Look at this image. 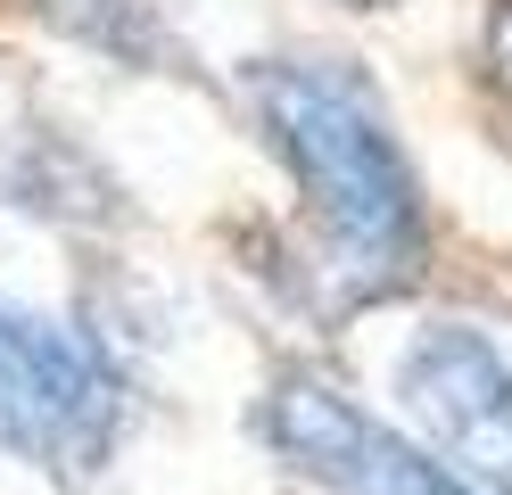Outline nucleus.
<instances>
[{
  "instance_id": "obj_5",
  "label": "nucleus",
  "mask_w": 512,
  "mask_h": 495,
  "mask_svg": "<svg viewBox=\"0 0 512 495\" xmlns=\"http://www.w3.org/2000/svg\"><path fill=\"white\" fill-rule=\"evenodd\" d=\"M58 17H67L91 50H116V58H149L157 50V25L141 0H50Z\"/></svg>"
},
{
  "instance_id": "obj_1",
  "label": "nucleus",
  "mask_w": 512,
  "mask_h": 495,
  "mask_svg": "<svg viewBox=\"0 0 512 495\" xmlns=\"http://www.w3.org/2000/svg\"><path fill=\"white\" fill-rule=\"evenodd\" d=\"M248 99L314 223L331 306L364 314L405 297L430 264V207L380 91L347 58H265L248 66Z\"/></svg>"
},
{
  "instance_id": "obj_6",
  "label": "nucleus",
  "mask_w": 512,
  "mask_h": 495,
  "mask_svg": "<svg viewBox=\"0 0 512 495\" xmlns=\"http://www.w3.org/2000/svg\"><path fill=\"white\" fill-rule=\"evenodd\" d=\"M488 75L512 91V0H496V17H488Z\"/></svg>"
},
{
  "instance_id": "obj_3",
  "label": "nucleus",
  "mask_w": 512,
  "mask_h": 495,
  "mask_svg": "<svg viewBox=\"0 0 512 495\" xmlns=\"http://www.w3.org/2000/svg\"><path fill=\"white\" fill-rule=\"evenodd\" d=\"M256 438L290 462V471H306L323 495H479L422 438L389 429L364 396H347L339 380L306 372V363L265 380V396H256Z\"/></svg>"
},
{
  "instance_id": "obj_2",
  "label": "nucleus",
  "mask_w": 512,
  "mask_h": 495,
  "mask_svg": "<svg viewBox=\"0 0 512 495\" xmlns=\"http://www.w3.org/2000/svg\"><path fill=\"white\" fill-rule=\"evenodd\" d=\"M133 421V380L83 322L0 297V454L91 479Z\"/></svg>"
},
{
  "instance_id": "obj_4",
  "label": "nucleus",
  "mask_w": 512,
  "mask_h": 495,
  "mask_svg": "<svg viewBox=\"0 0 512 495\" xmlns=\"http://www.w3.org/2000/svg\"><path fill=\"white\" fill-rule=\"evenodd\" d=\"M397 396L422 446L479 495H512V355L471 322H422L397 355Z\"/></svg>"
}]
</instances>
